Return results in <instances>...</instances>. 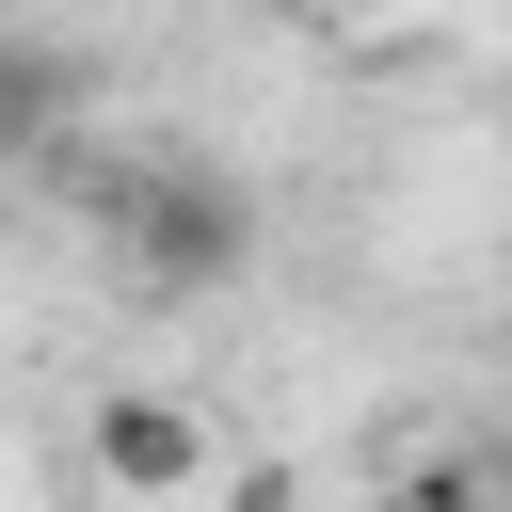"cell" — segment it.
Returning a JSON list of instances; mask_svg holds the SVG:
<instances>
[{"mask_svg": "<svg viewBox=\"0 0 512 512\" xmlns=\"http://www.w3.org/2000/svg\"><path fill=\"white\" fill-rule=\"evenodd\" d=\"M96 224H112L128 288H160V304H192V288H224V272L256 256V208H240L208 160H160V144L96 176Z\"/></svg>", "mask_w": 512, "mask_h": 512, "instance_id": "obj_1", "label": "cell"}, {"mask_svg": "<svg viewBox=\"0 0 512 512\" xmlns=\"http://www.w3.org/2000/svg\"><path fill=\"white\" fill-rule=\"evenodd\" d=\"M80 464H96L128 512H176V496L208 480V416H192L176 384H112V400L80 416Z\"/></svg>", "mask_w": 512, "mask_h": 512, "instance_id": "obj_2", "label": "cell"}, {"mask_svg": "<svg viewBox=\"0 0 512 512\" xmlns=\"http://www.w3.org/2000/svg\"><path fill=\"white\" fill-rule=\"evenodd\" d=\"M64 128H80V64H64L48 32H16V16H0V160H48Z\"/></svg>", "mask_w": 512, "mask_h": 512, "instance_id": "obj_3", "label": "cell"}, {"mask_svg": "<svg viewBox=\"0 0 512 512\" xmlns=\"http://www.w3.org/2000/svg\"><path fill=\"white\" fill-rule=\"evenodd\" d=\"M304 16H336V32H384V16H416V0H304Z\"/></svg>", "mask_w": 512, "mask_h": 512, "instance_id": "obj_4", "label": "cell"}]
</instances>
